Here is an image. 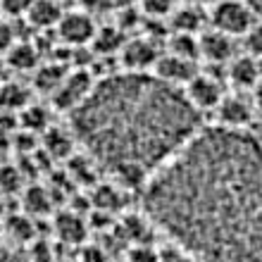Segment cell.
Returning a JSON list of instances; mask_svg holds the SVG:
<instances>
[{
    "label": "cell",
    "mask_w": 262,
    "mask_h": 262,
    "mask_svg": "<svg viewBox=\"0 0 262 262\" xmlns=\"http://www.w3.org/2000/svg\"><path fill=\"white\" fill-rule=\"evenodd\" d=\"M143 212L195 262H262V138L203 126L143 186Z\"/></svg>",
    "instance_id": "cell-1"
},
{
    "label": "cell",
    "mask_w": 262,
    "mask_h": 262,
    "mask_svg": "<svg viewBox=\"0 0 262 262\" xmlns=\"http://www.w3.org/2000/svg\"><path fill=\"white\" fill-rule=\"evenodd\" d=\"M69 124L98 169L143 191L152 174L203 129V115L184 89L150 72H117L98 79L83 105L69 115Z\"/></svg>",
    "instance_id": "cell-2"
},
{
    "label": "cell",
    "mask_w": 262,
    "mask_h": 262,
    "mask_svg": "<svg viewBox=\"0 0 262 262\" xmlns=\"http://www.w3.org/2000/svg\"><path fill=\"white\" fill-rule=\"evenodd\" d=\"M98 79L93 76V72L86 67H69V72L64 74V79L60 81L55 91H53V96H50V103L53 107H57L60 112H72L76 107H81L83 100L91 96V91L96 89Z\"/></svg>",
    "instance_id": "cell-3"
},
{
    "label": "cell",
    "mask_w": 262,
    "mask_h": 262,
    "mask_svg": "<svg viewBox=\"0 0 262 262\" xmlns=\"http://www.w3.org/2000/svg\"><path fill=\"white\" fill-rule=\"evenodd\" d=\"M212 29L222 31L227 36H246L248 29L255 24L253 10H250L243 0H217L210 12Z\"/></svg>",
    "instance_id": "cell-4"
},
{
    "label": "cell",
    "mask_w": 262,
    "mask_h": 262,
    "mask_svg": "<svg viewBox=\"0 0 262 262\" xmlns=\"http://www.w3.org/2000/svg\"><path fill=\"white\" fill-rule=\"evenodd\" d=\"M96 29V17L81 7V10H64L55 27V34L57 41H62V46L67 48H86L93 41Z\"/></svg>",
    "instance_id": "cell-5"
},
{
    "label": "cell",
    "mask_w": 262,
    "mask_h": 262,
    "mask_svg": "<svg viewBox=\"0 0 262 262\" xmlns=\"http://www.w3.org/2000/svg\"><path fill=\"white\" fill-rule=\"evenodd\" d=\"M162 55L158 48V41L152 36H136V38H126L122 50H119V62L122 72H136V74H148L152 72L158 57Z\"/></svg>",
    "instance_id": "cell-6"
},
{
    "label": "cell",
    "mask_w": 262,
    "mask_h": 262,
    "mask_svg": "<svg viewBox=\"0 0 262 262\" xmlns=\"http://www.w3.org/2000/svg\"><path fill=\"white\" fill-rule=\"evenodd\" d=\"M184 96H186V100L193 105L200 115H205V112L217 110V105L222 103V98L227 96V93L222 89L220 79H214L212 74L198 72V74L184 86Z\"/></svg>",
    "instance_id": "cell-7"
},
{
    "label": "cell",
    "mask_w": 262,
    "mask_h": 262,
    "mask_svg": "<svg viewBox=\"0 0 262 262\" xmlns=\"http://www.w3.org/2000/svg\"><path fill=\"white\" fill-rule=\"evenodd\" d=\"M150 74L155 76V79H160V81L169 83V86L184 89V86L198 74V69H195V62H191V60L177 57V55H172V53H162V55L158 57V62H155Z\"/></svg>",
    "instance_id": "cell-8"
},
{
    "label": "cell",
    "mask_w": 262,
    "mask_h": 262,
    "mask_svg": "<svg viewBox=\"0 0 262 262\" xmlns=\"http://www.w3.org/2000/svg\"><path fill=\"white\" fill-rule=\"evenodd\" d=\"M198 50L200 57L207 60L210 64H227L234 60V38L222 34L217 29H207L198 34Z\"/></svg>",
    "instance_id": "cell-9"
},
{
    "label": "cell",
    "mask_w": 262,
    "mask_h": 262,
    "mask_svg": "<svg viewBox=\"0 0 262 262\" xmlns=\"http://www.w3.org/2000/svg\"><path fill=\"white\" fill-rule=\"evenodd\" d=\"M0 234L5 238L12 248H27L29 243L34 241L38 236V227H36V220L29 217L27 212H7L5 214V222L0 227Z\"/></svg>",
    "instance_id": "cell-10"
},
{
    "label": "cell",
    "mask_w": 262,
    "mask_h": 262,
    "mask_svg": "<svg viewBox=\"0 0 262 262\" xmlns=\"http://www.w3.org/2000/svg\"><path fill=\"white\" fill-rule=\"evenodd\" d=\"M53 231H55V238L60 243H67V246H83L86 236H89V222L86 217L74 210H62V212L55 214V222H53Z\"/></svg>",
    "instance_id": "cell-11"
},
{
    "label": "cell",
    "mask_w": 262,
    "mask_h": 262,
    "mask_svg": "<svg viewBox=\"0 0 262 262\" xmlns=\"http://www.w3.org/2000/svg\"><path fill=\"white\" fill-rule=\"evenodd\" d=\"M214 112H217L220 126H227V129H248L253 119L250 100H246L243 96H224Z\"/></svg>",
    "instance_id": "cell-12"
},
{
    "label": "cell",
    "mask_w": 262,
    "mask_h": 262,
    "mask_svg": "<svg viewBox=\"0 0 262 262\" xmlns=\"http://www.w3.org/2000/svg\"><path fill=\"white\" fill-rule=\"evenodd\" d=\"M229 81L238 91L255 89L257 81L262 79V60L253 55H238L229 62Z\"/></svg>",
    "instance_id": "cell-13"
},
{
    "label": "cell",
    "mask_w": 262,
    "mask_h": 262,
    "mask_svg": "<svg viewBox=\"0 0 262 262\" xmlns=\"http://www.w3.org/2000/svg\"><path fill=\"white\" fill-rule=\"evenodd\" d=\"M41 148L50 160H69L72 155H76V138L72 129L48 126L41 134Z\"/></svg>",
    "instance_id": "cell-14"
},
{
    "label": "cell",
    "mask_w": 262,
    "mask_h": 262,
    "mask_svg": "<svg viewBox=\"0 0 262 262\" xmlns=\"http://www.w3.org/2000/svg\"><path fill=\"white\" fill-rule=\"evenodd\" d=\"M62 14L64 10L60 0H31L24 19H27L29 27L38 29V31H55Z\"/></svg>",
    "instance_id": "cell-15"
},
{
    "label": "cell",
    "mask_w": 262,
    "mask_h": 262,
    "mask_svg": "<svg viewBox=\"0 0 262 262\" xmlns=\"http://www.w3.org/2000/svg\"><path fill=\"white\" fill-rule=\"evenodd\" d=\"M115 231H119L122 241L138 246V243H150V236L155 231L152 222L145 217V212H126L119 222H115Z\"/></svg>",
    "instance_id": "cell-16"
},
{
    "label": "cell",
    "mask_w": 262,
    "mask_h": 262,
    "mask_svg": "<svg viewBox=\"0 0 262 262\" xmlns=\"http://www.w3.org/2000/svg\"><path fill=\"white\" fill-rule=\"evenodd\" d=\"M5 62L14 72H31L34 74L38 64L43 62V55L34 41H19L17 38V43L5 53Z\"/></svg>",
    "instance_id": "cell-17"
},
{
    "label": "cell",
    "mask_w": 262,
    "mask_h": 262,
    "mask_svg": "<svg viewBox=\"0 0 262 262\" xmlns=\"http://www.w3.org/2000/svg\"><path fill=\"white\" fill-rule=\"evenodd\" d=\"M21 203H24V210L21 212H27L29 217H34V220H38V217H48V214H53V193H50L46 186H38V184H34V186H24V191H21Z\"/></svg>",
    "instance_id": "cell-18"
},
{
    "label": "cell",
    "mask_w": 262,
    "mask_h": 262,
    "mask_svg": "<svg viewBox=\"0 0 262 262\" xmlns=\"http://www.w3.org/2000/svg\"><path fill=\"white\" fill-rule=\"evenodd\" d=\"M205 24V17L200 12L198 5H188V3H181L172 14H169V27H172L174 34H193L198 36L200 29Z\"/></svg>",
    "instance_id": "cell-19"
},
{
    "label": "cell",
    "mask_w": 262,
    "mask_h": 262,
    "mask_svg": "<svg viewBox=\"0 0 262 262\" xmlns=\"http://www.w3.org/2000/svg\"><path fill=\"white\" fill-rule=\"evenodd\" d=\"M124 41H126V34L117 24H105V27L96 29L93 41H91V48H93L96 55H119Z\"/></svg>",
    "instance_id": "cell-20"
},
{
    "label": "cell",
    "mask_w": 262,
    "mask_h": 262,
    "mask_svg": "<svg viewBox=\"0 0 262 262\" xmlns=\"http://www.w3.org/2000/svg\"><path fill=\"white\" fill-rule=\"evenodd\" d=\"M69 72L67 64L55 62V60H48V62H41L38 69L34 72V86L46 96H53V91L60 86V81L64 79V74Z\"/></svg>",
    "instance_id": "cell-21"
},
{
    "label": "cell",
    "mask_w": 262,
    "mask_h": 262,
    "mask_svg": "<svg viewBox=\"0 0 262 262\" xmlns=\"http://www.w3.org/2000/svg\"><path fill=\"white\" fill-rule=\"evenodd\" d=\"M31 103V93L21 81H3L0 83V110L19 115Z\"/></svg>",
    "instance_id": "cell-22"
},
{
    "label": "cell",
    "mask_w": 262,
    "mask_h": 262,
    "mask_svg": "<svg viewBox=\"0 0 262 262\" xmlns=\"http://www.w3.org/2000/svg\"><path fill=\"white\" fill-rule=\"evenodd\" d=\"M89 200H91V207H93V210L112 214L115 210H119L122 191H119V186H112V184H98V186H93Z\"/></svg>",
    "instance_id": "cell-23"
},
{
    "label": "cell",
    "mask_w": 262,
    "mask_h": 262,
    "mask_svg": "<svg viewBox=\"0 0 262 262\" xmlns=\"http://www.w3.org/2000/svg\"><path fill=\"white\" fill-rule=\"evenodd\" d=\"M19 129L24 131H31L36 136H41L43 131L50 126V112L43 107V105H36V103H29L24 110L19 112Z\"/></svg>",
    "instance_id": "cell-24"
},
{
    "label": "cell",
    "mask_w": 262,
    "mask_h": 262,
    "mask_svg": "<svg viewBox=\"0 0 262 262\" xmlns=\"http://www.w3.org/2000/svg\"><path fill=\"white\" fill-rule=\"evenodd\" d=\"M167 53H172L177 57H184V60H191V62H198L200 50H198V36L193 34H169L167 38Z\"/></svg>",
    "instance_id": "cell-25"
},
{
    "label": "cell",
    "mask_w": 262,
    "mask_h": 262,
    "mask_svg": "<svg viewBox=\"0 0 262 262\" xmlns=\"http://www.w3.org/2000/svg\"><path fill=\"white\" fill-rule=\"evenodd\" d=\"M24 191V174L21 167L14 165H0V193L14 195Z\"/></svg>",
    "instance_id": "cell-26"
},
{
    "label": "cell",
    "mask_w": 262,
    "mask_h": 262,
    "mask_svg": "<svg viewBox=\"0 0 262 262\" xmlns=\"http://www.w3.org/2000/svg\"><path fill=\"white\" fill-rule=\"evenodd\" d=\"M27 255L31 262H57V250L55 243L50 238H43V236H36L34 241L27 246Z\"/></svg>",
    "instance_id": "cell-27"
},
{
    "label": "cell",
    "mask_w": 262,
    "mask_h": 262,
    "mask_svg": "<svg viewBox=\"0 0 262 262\" xmlns=\"http://www.w3.org/2000/svg\"><path fill=\"white\" fill-rule=\"evenodd\" d=\"M148 19H169V14L181 5V0H138Z\"/></svg>",
    "instance_id": "cell-28"
},
{
    "label": "cell",
    "mask_w": 262,
    "mask_h": 262,
    "mask_svg": "<svg viewBox=\"0 0 262 262\" xmlns=\"http://www.w3.org/2000/svg\"><path fill=\"white\" fill-rule=\"evenodd\" d=\"M138 0H81V7L91 14H117L119 10L134 7Z\"/></svg>",
    "instance_id": "cell-29"
},
{
    "label": "cell",
    "mask_w": 262,
    "mask_h": 262,
    "mask_svg": "<svg viewBox=\"0 0 262 262\" xmlns=\"http://www.w3.org/2000/svg\"><path fill=\"white\" fill-rule=\"evenodd\" d=\"M38 143H41V136H36V134H31V131L17 129L12 134V145H17V150H19L21 155H31V152H36Z\"/></svg>",
    "instance_id": "cell-30"
},
{
    "label": "cell",
    "mask_w": 262,
    "mask_h": 262,
    "mask_svg": "<svg viewBox=\"0 0 262 262\" xmlns=\"http://www.w3.org/2000/svg\"><path fill=\"white\" fill-rule=\"evenodd\" d=\"M160 250L152 243H138L129 248V262H158Z\"/></svg>",
    "instance_id": "cell-31"
},
{
    "label": "cell",
    "mask_w": 262,
    "mask_h": 262,
    "mask_svg": "<svg viewBox=\"0 0 262 262\" xmlns=\"http://www.w3.org/2000/svg\"><path fill=\"white\" fill-rule=\"evenodd\" d=\"M246 48H248V55L262 60V19L255 21L248 29V34H246Z\"/></svg>",
    "instance_id": "cell-32"
},
{
    "label": "cell",
    "mask_w": 262,
    "mask_h": 262,
    "mask_svg": "<svg viewBox=\"0 0 262 262\" xmlns=\"http://www.w3.org/2000/svg\"><path fill=\"white\" fill-rule=\"evenodd\" d=\"M158 250H160L158 262H195L191 253H186L184 248L174 246V243H167V246H162Z\"/></svg>",
    "instance_id": "cell-33"
},
{
    "label": "cell",
    "mask_w": 262,
    "mask_h": 262,
    "mask_svg": "<svg viewBox=\"0 0 262 262\" xmlns=\"http://www.w3.org/2000/svg\"><path fill=\"white\" fill-rule=\"evenodd\" d=\"M29 5H31V0H0V12L7 19H19L27 14Z\"/></svg>",
    "instance_id": "cell-34"
},
{
    "label": "cell",
    "mask_w": 262,
    "mask_h": 262,
    "mask_svg": "<svg viewBox=\"0 0 262 262\" xmlns=\"http://www.w3.org/2000/svg\"><path fill=\"white\" fill-rule=\"evenodd\" d=\"M14 43H17V34H14L12 24H10V21H3V19H0V55H5V53L12 48Z\"/></svg>",
    "instance_id": "cell-35"
},
{
    "label": "cell",
    "mask_w": 262,
    "mask_h": 262,
    "mask_svg": "<svg viewBox=\"0 0 262 262\" xmlns=\"http://www.w3.org/2000/svg\"><path fill=\"white\" fill-rule=\"evenodd\" d=\"M0 262H24L21 260V253L17 248H12V246L3 238V234H0Z\"/></svg>",
    "instance_id": "cell-36"
},
{
    "label": "cell",
    "mask_w": 262,
    "mask_h": 262,
    "mask_svg": "<svg viewBox=\"0 0 262 262\" xmlns=\"http://www.w3.org/2000/svg\"><path fill=\"white\" fill-rule=\"evenodd\" d=\"M81 262H107V253L100 246H86L81 250Z\"/></svg>",
    "instance_id": "cell-37"
},
{
    "label": "cell",
    "mask_w": 262,
    "mask_h": 262,
    "mask_svg": "<svg viewBox=\"0 0 262 262\" xmlns=\"http://www.w3.org/2000/svg\"><path fill=\"white\" fill-rule=\"evenodd\" d=\"M253 91H255V103L262 107V79H260V81H257V86H255V89H253Z\"/></svg>",
    "instance_id": "cell-38"
},
{
    "label": "cell",
    "mask_w": 262,
    "mask_h": 262,
    "mask_svg": "<svg viewBox=\"0 0 262 262\" xmlns=\"http://www.w3.org/2000/svg\"><path fill=\"white\" fill-rule=\"evenodd\" d=\"M184 3H188V5H198V7H203V5H207V3H212V0H184Z\"/></svg>",
    "instance_id": "cell-39"
},
{
    "label": "cell",
    "mask_w": 262,
    "mask_h": 262,
    "mask_svg": "<svg viewBox=\"0 0 262 262\" xmlns=\"http://www.w3.org/2000/svg\"><path fill=\"white\" fill-rule=\"evenodd\" d=\"M3 214H5V195L0 193V217H3Z\"/></svg>",
    "instance_id": "cell-40"
},
{
    "label": "cell",
    "mask_w": 262,
    "mask_h": 262,
    "mask_svg": "<svg viewBox=\"0 0 262 262\" xmlns=\"http://www.w3.org/2000/svg\"><path fill=\"white\" fill-rule=\"evenodd\" d=\"M57 262H72V260H57Z\"/></svg>",
    "instance_id": "cell-41"
}]
</instances>
